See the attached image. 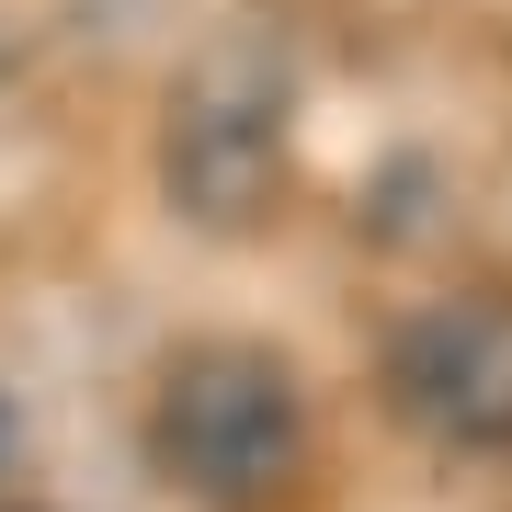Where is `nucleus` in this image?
Listing matches in <instances>:
<instances>
[{
	"label": "nucleus",
	"mask_w": 512,
	"mask_h": 512,
	"mask_svg": "<svg viewBox=\"0 0 512 512\" xmlns=\"http://www.w3.org/2000/svg\"><path fill=\"white\" fill-rule=\"evenodd\" d=\"M387 410L444 456H512V285H467L399 319Z\"/></svg>",
	"instance_id": "3"
},
{
	"label": "nucleus",
	"mask_w": 512,
	"mask_h": 512,
	"mask_svg": "<svg viewBox=\"0 0 512 512\" xmlns=\"http://www.w3.org/2000/svg\"><path fill=\"white\" fill-rule=\"evenodd\" d=\"M296 160V114H285V69L274 57H205L160 114V194L194 228H262Z\"/></svg>",
	"instance_id": "2"
},
{
	"label": "nucleus",
	"mask_w": 512,
	"mask_h": 512,
	"mask_svg": "<svg viewBox=\"0 0 512 512\" xmlns=\"http://www.w3.org/2000/svg\"><path fill=\"white\" fill-rule=\"evenodd\" d=\"M148 467L205 512H262L308 467V387L262 342H183L148 387Z\"/></svg>",
	"instance_id": "1"
},
{
	"label": "nucleus",
	"mask_w": 512,
	"mask_h": 512,
	"mask_svg": "<svg viewBox=\"0 0 512 512\" xmlns=\"http://www.w3.org/2000/svg\"><path fill=\"white\" fill-rule=\"evenodd\" d=\"M0 456H12V399H0Z\"/></svg>",
	"instance_id": "4"
}]
</instances>
